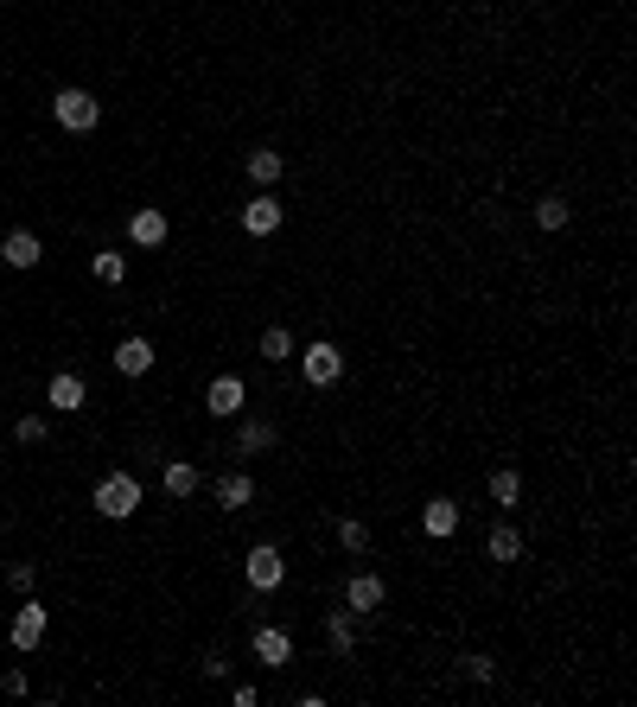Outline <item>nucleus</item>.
<instances>
[{
  "mask_svg": "<svg viewBox=\"0 0 637 707\" xmlns=\"http://www.w3.org/2000/svg\"><path fill=\"white\" fill-rule=\"evenodd\" d=\"M141 497H147V491H141V478H134V472H102L90 510L109 516V523H128V516H141Z\"/></svg>",
  "mask_w": 637,
  "mask_h": 707,
  "instance_id": "f257e3e1",
  "label": "nucleus"
},
{
  "mask_svg": "<svg viewBox=\"0 0 637 707\" xmlns=\"http://www.w3.org/2000/svg\"><path fill=\"white\" fill-rule=\"evenodd\" d=\"M51 115H58V128L90 134V128L102 122V102H96L90 90H77V83H71V90H58V96H51Z\"/></svg>",
  "mask_w": 637,
  "mask_h": 707,
  "instance_id": "f03ea898",
  "label": "nucleus"
},
{
  "mask_svg": "<svg viewBox=\"0 0 637 707\" xmlns=\"http://www.w3.org/2000/svg\"><path fill=\"white\" fill-rule=\"evenodd\" d=\"M300 376H306L313 389H332L338 376H344V351H338L332 338H313V344L300 351Z\"/></svg>",
  "mask_w": 637,
  "mask_h": 707,
  "instance_id": "7ed1b4c3",
  "label": "nucleus"
},
{
  "mask_svg": "<svg viewBox=\"0 0 637 707\" xmlns=\"http://www.w3.org/2000/svg\"><path fill=\"white\" fill-rule=\"evenodd\" d=\"M383 599H389L383 574H370V567H357V574H344V612L370 618V612H383Z\"/></svg>",
  "mask_w": 637,
  "mask_h": 707,
  "instance_id": "20e7f679",
  "label": "nucleus"
},
{
  "mask_svg": "<svg viewBox=\"0 0 637 707\" xmlns=\"http://www.w3.org/2000/svg\"><path fill=\"white\" fill-rule=\"evenodd\" d=\"M243 580L255 586V593H274V586L287 580V561H281V548H274V542H255L249 555H243Z\"/></svg>",
  "mask_w": 637,
  "mask_h": 707,
  "instance_id": "39448f33",
  "label": "nucleus"
},
{
  "mask_svg": "<svg viewBox=\"0 0 637 707\" xmlns=\"http://www.w3.org/2000/svg\"><path fill=\"white\" fill-rule=\"evenodd\" d=\"M249 408V389H243V376H217L211 389H204V415H217V421H236Z\"/></svg>",
  "mask_w": 637,
  "mask_h": 707,
  "instance_id": "423d86ee",
  "label": "nucleus"
},
{
  "mask_svg": "<svg viewBox=\"0 0 637 707\" xmlns=\"http://www.w3.org/2000/svg\"><path fill=\"white\" fill-rule=\"evenodd\" d=\"M249 650H255V663H268V669H287V663H294V631H281V625H255Z\"/></svg>",
  "mask_w": 637,
  "mask_h": 707,
  "instance_id": "0eeeda50",
  "label": "nucleus"
},
{
  "mask_svg": "<svg viewBox=\"0 0 637 707\" xmlns=\"http://www.w3.org/2000/svg\"><path fill=\"white\" fill-rule=\"evenodd\" d=\"M45 631H51V612L26 593V606L13 612V650H39V644H45Z\"/></svg>",
  "mask_w": 637,
  "mask_h": 707,
  "instance_id": "6e6552de",
  "label": "nucleus"
},
{
  "mask_svg": "<svg viewBox=\"0 0 637 707\" xmlns=\"http://www.w3.org/2000/svg\"><path fill=\"white\" fill-rule=\"evenodd\" d=\"M166 236H172V223H166L160 204H141V211L128 217V243H134V249H160Z\"/></svg>",
  "mask_w": 637,
  "mask_h": 707,
  "instance_id": "1a4fd4ad",
  "label": "nucleus"
},
{
  "mask_svg": "<svg viewBox=\"0 0 637 707\" xmlns=\"http://www.w3.org/2000/svg\"><path fill=\"white\" fill-rule=\"evenodd\" d=\"M274 440H281V427H274V421H262V415H236V459L268 453Z\"/></svg>",
  "mask_w": 637,
  "mask_h": 707,
  "instance_id": "9d476101",
  "label": "nucleus"
},
{
  "mask_svg": "<svg viewBox=\"0 0 637 707\" xmlns=\"http://www.w3.org/2000/svg\"><path fill=\"white\" fill-rule=\"evenodd\" d=\"M281 198H274V192H255L249 204H243V236H274V230H281Z\"/></svg>",
  "mask_w": 637,
  "mask_h": 707,
  "instance_id": "9b49d317",
  "label": "nucleus"
},
{
  "mask_svg": "<svg viewBox=\"0 0 637 707\" xmlns=\"http://www.w3.org/2000/svg\"><path fill=\"white\" fill-rule=\"evenodd\" d=\"M45 402L58 408V415H77V408L90 402V383H83L77 370H58V376H51V389H45Z\"/></svg>",
  "mask_w": 637,
  "mask_h": 707,
  "instance_id": "f8f14e48",
  "label": "nucleus"
},
{
  "mask_svg": "<svg viewBox=\"0 0 637 707\" xmlns=\"http://www.w3.org/2000/svg\"><path fill=\"white\" fill-rule=\"evenodd\" d=\"M39 255H45V243H39V236H32V230H13L7 236V243H0V262H7V268H39Z\"/></svg>",
  "mask_w": 637,
  "mask_h": 707,
  "instance_id": "ddd939ff",
  "label": "nucleus"
},
{
  "mask_svg": "<svg viewBox=\"0 0 637 707\" xmlns=\"http://www.w3.org/2000/svg\"><path fill=\"white\" fill-rule=\"evenodd\" d=\"M351 644H357V612H325V650L332 657H351Z\"/></svg>",
  "mask_w": 637,
  "mask_h": 707,
  "instance_id": "4468645a",
  "label": "nucleus"
},
{
  "mask_svg": "<svg viewBox=\"0 0 637 707\" xmlns=\"http://www.w3.org/2000/svg\"><path fill=\"white\" fill-rule=\"evenodd\" d=\"M453 529H459V504H453V497H434V504L421 510V536L446 542V536H453Z\"/></svg>",
  "mask_w": 637,
  "mask_h": 707,
  "instance_id": "2eb2a0df",
  "label": "nucleus"
},
{
  "mask_svg": "<svg viewBox=\"0 0 637 707\" xmlns=\"http://www.w3.org/2000/svg\"><path fill=\"white\" fill-rule=\"evenodd\" d=\"M255 504V478L249 472H223L217 478V510H249Z\"/></svg>",
  "mask_w": 637,
  "mask_h": 707,
  "instance_id": "dca6fc26",
  "label": "nucleus"
},
{
  "mask_svg": "<svg viewBox=\"0 0 637 707\" xmlns=\"http://www.w3.org/2000/svg\"><path fill=\"white\" fill-rule=\"evenodd\" d=\"M243 172H249V179H255V185H262V192H268V185H281L287 160H281V153H274V147H255V153H243Z\"/></svg>",
  "mask_w": 637,
  "mask_h": 707,
  "instance_id": "f3484780",
  "label": "nucleus"
},
{
  "mask_svg": "<svg viewBox=\"0 0 637 707\" xmlns=\"http://www.w3.org/2000/svg\"><path fill=\"white\" fill-rule=\"evenodd\" d=\"M115 370H122V376H147V370H153V344H147L141 332L122 338V344H115Z\"/></svg>",
  "mask_w": 637,
  "mask_h": 707,
  "instance_id": "a211bd4d",
  "label": "nucleus"
},
{
  "mask_svg": "<svg viewBox=\"0 0 637 707\" xmlns=\"http://www.w3.org/2000/svg\"><path fill=\"white\" fill-rule=\"evenodd\" d=\"M160 485H166V497H192V491L204 485V478H198V465H192V459H166Z\"/></svg>",
  "mask_w": 637,
  "mask_h": 707,
  "instance_id": "6ab92c4d",
  "label": "nucleus"
},
{
  "mask_svg": "<svg viewBox=\"0 0 637 707\" xmlns=\"http://www.w3.org/2000/svg\"><path fill=\"white\" fill-rule=\"evenodd\" d=\"M485 555L497 561V567H510V561H523V536H516L510 523H497L491 536H485Z\"/></svg>",
  "mask_w": 637,
  "mask_h": 707,
  "instance_id": "aec40b11",
  "label": "nucleus"
},
{
  "mask_svg": "<svg viewBox=\"0 0 637 707\" xmlns=\"http://www.w3.org/2000/svg\"><path fill=\"white\" fill-rule=\"evenodd\" d=\"M90 274H96L102 287H122V281H128V255H122V249H96V255H90Z\"/></svg>",
  "mask_w": 637,
  "mask_h": 707,
  "instance_id": "412c9836",
  "label": "nucleus"
},
{
  "mask_svg": "<svg viewBox=\"0 0 637 707\" xmlns=\"http://www.w3.org/2000/svg\"><path fill=\"white\" fill-rule=\"evenodd\" d=\"M491 504H497V510H516V504H523V478H516L510 465H497V472H491Z\"/></svg>",
  "mask_w": 637,
  "mask_h": 707,
  "instance_id": "4be33fe9",
  "label": "nucleus"
},
{
  "mask_svg": "<svg viewBox=\"0 0 637 707\" xmlns=\"http://www.w3.org/2000/svg\"><path fill=\"white\" fill-rule=\"evenodd\" d=\"M338 548H344V555H364V548H370V523H364V516H338Z\"/></svg>",
  "mask_w": 637,
  "mask_h": 707,
  "instance_id": "5701e85b",
  "label": "nucleus"
},
{
  "mask_svg": "<svg viewBox=\"0 0 637 707\" xmlns=\"http://www.w3.org/2000/svg\"><path fill=\"white\" fill-rule=\"evenodd\" d=\"M567 217H574V211H567V198H561V192L536 198V230H567Z\"/></svg>",
  "mask_w": 637,
  "mask_h": 707,
  "instance_id": "b1692460",
  "label": "nucleus"
},
{
  "mask_svg": "<svg viewBox=\"0 0 637 707\" xmlns=\"http://www.w3.org/2000/svg\"><path fill=\"white\" fill-rule=\"evenodd\" d=\"M262 357H268V364H287V357H294V332H287V325H268V332H262Z\"/></svg>",
  "mask_w": 637,
  "mask_h": 707,
  "instance_id": "393cba45",
  "label": "nucleus"
},
{
  "mask_svg": "<svg viewBox=\"0 0 637 707\" xmlns=\"http://www.w3.org/2000/svg\"><path fill=\"white\" fill-rule=\"evenodd\" d=\"M459 669H466L472 682H497V663H491V657H478V650H472V657H459Z\"/></svg>",
  "mask_w": 637,
  "mask_h": 707,
  "instance_id": "a878e982",
  "label": "nucleus"
},
{
  "mask_svg": "<svg viewBox=\"0 0 637 707\" xmlns=\"http://www.w3.org/2000/svg\"><path fill=\"white\" fill-rule=\"evenodd\" d=\"M7 586H13V593H32V586H39V567H32V561H13Z\"/></svg>",
  "mask_w": 637,
  "mask_h": 707,
  "instance_id": "bb28decb",
  "label": "nucleus"
},
{
  "mask_svg": "<svg viewBox=\"0 0 637 707\" xmlns=\"http://www.w3.org/2000/svg\"><path fill=\"white\" fill-rule=\"evenodd\" d=\"M13 434H20V446H39V440H45V415H20V427H13Z\"/></svg>",
  "mask_w": 637,
  "mask_h": 707,
  "instance_id": "cd10ccee",
  "label": "nucleus"
},
{
  "mask_svg": "<svg viewBox=\"0 0 637 707\" xmlns=\"http://www.w3.org/2000/svg\"><path fill=\"white\" fill-rule=\"evenodd\" d=\"M0 688H7V695H13V701H20V695H26V688H32V682H26V669H7V676H0Z\"/></svg>",
  "mask_w": 637,
  "mask_h": 707,
  "instance_id": "c85d7f7f",
  "label": "nucleus"
},
{
  "mask_svg": "<svg viewBox=\"0 0 637 707\" xmlns=\"http://www.w3.org/2000/svg\"><path fill=\"white\" fill-rule=\"evenodd\" d=\"M230 701H236V707H255V701H262V688H255V682H236Z\"/></svg>",
  "mask_w": 637,
  "mask_h": 707,
  "instance_id": "c756f323",
  "label": "nucleus"
},
{
  "mask_svg": "<svg viewBox=\"0 0 637 707\" xmlns=\"http://www.w3.org/2000/svg\"><path fill=\"white\" fill-rule=\"evenodd\" d=\"M0 7H7V0H0Z\"/></svg>",
  "mask_w": 637,
  "mask_h": 707,
  "instance_id": "7c9ffc66",
  "label": "nucleus"
}]
</instances>
